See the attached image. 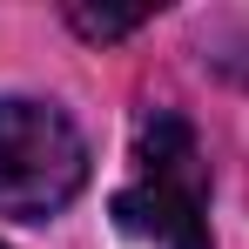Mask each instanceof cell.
Listing matches in <instances>:
<instances>
[{
	"label": "cell",
	"instance_id": "6da1fadb",
	"mask_svg": "<svg viewBox=\"0 0 249 249\" xmlns=\"http://www.w3.org/2000/svg\"><path fill=\"white\" fill-rule=\"evenodd\" d=\"M115 222L148 249H215L209 243V162L196 128L175 108H155L135 128V168H128Z\"/></svg>",
	"mask_w": 249,
	"mask_h": 249
},
{
	"label": "cell",
	"instance_id": "7a4b0ae2",
	"mask_svg": "<svg viewBox=\"0 0 249 249\" xmlns=\"http://www.w3.org/2000/svg\"><path fill=\"white\" fill-rule=\"evenodd\" d=\"M88 189V142L54 101H0V215L47 222Z\"/></svg>",
	"mask_w": 249,
	"mask_h": 249
},
{
	"label": "cell",
	"instance_id": "3957f363",
	"mask_svg": "<svg viewBox=\"0 0 249 249\" xmlns=\"http://www.w3.org/2000/svg\"><path fill=\"white\" fill-rule=\"evenodd\" d=\"M142 20H148V7H128V14H115V7H68V27L88 34V41H122Z\"/></svg>",
	"mask_w": 249,
	"mask_h": 249
}]
</instances>
